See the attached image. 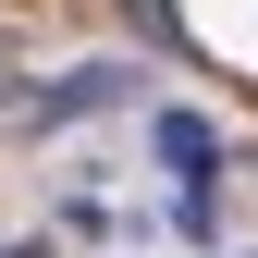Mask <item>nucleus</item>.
<instances>
[{
    "label": "nucleus",
    "instance_id": "obj_1",
    "mask_svg": "<svg viewBox=\"0 0 258 258\" xmlns=\"http://www.w3.org/2000/svg\"><path fill=\"white\" fill-rule=\"evenodd\" d=\"M160 160H172L184 184H221V148H209V123H197V111H160Z\"/></svg>",
    "mask_w": 258,
    "mask_h": 258
},
{
    "label": "nucleus",
    "instance_id": "obj_2",
    "mask_svg": "<svg viewBox=\"0 0 258 258\" xmlns=\"http://www.w3.org/2000/svg\"><path fill=\"white\" fill-rule=\"evenodd\" d=\"M111 86H123V74H111V61H99V74H61V86H49V99H37V123H74V111H99V99H111Z\"/></svg>",
    "mask_w": 258,
    "mask_h": 258
}]
</instances>
